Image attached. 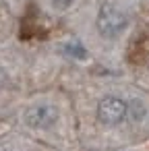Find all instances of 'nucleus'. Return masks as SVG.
Instances as JSON below:
<instances>
[{
  "mask_svg": "<svg viewBox=\"0 0 149 151\" xmlns=\"http://www.w3.org/2000/svg\"><path fill=\"white\" fill-rule=\"evenodd\" d=\"M66 52H71L75 58H85V48H83L77 40H73V42L66 44Z\"/></svg>",
  "mask_w": 149,
  "mask_h": 151,
  "instance_id": "obj_4",
  "label": "nucleus"
},
{
  "mask_svg": "<svg viewBox=\"0 0 149 151\" xmlns=\"http://www.w3.org/2000/svg\"><path fill=\"white\" fill-rule=\"evenodd\" d=\"M52 4H54L58 11H62V9H68V6L73 4V0H52Z\"/></svg>",
  "mask_w": 149,
  "mask_h": 151,
  "instance_id": "obj_5",
  "label": "nucleus"
},
{
  "mask_svg": "<svg viewBox=\"0 0 149 151\" xmlns=\"http://www.w3.org/2000/svg\"><path fill=\"white\" fill-rule=\"evenodd\" d=\"M56 118H58V112L50 104H40L25 112V122L33 128H48L56 122Z\"/></svg>",
  "mask_w": 149,
  "mask_h": 151,
  "instance_id": "obj_3",
  "label": "nucleus"
},
{
  "mask_svg": "<svg viewBox=\"0 0 149 151\" xmlns=\"http://www.w3.org/2000/svg\"><path fill=\"white\" fill-rule=\"evenodd\" d=\"M128 25V19L124 15V11L114 4V2H106L101 9H99V15H97V29L104 37L108 40H114L118 37Z\"/></svg>",
  "mask_w": 149,
  "mask_h": 151,
  "instance_id": "obj_1",
  "label": "nucleus"
},
{
  "mask_svg": "<svg viewBox=\"0 0 149 151\" xmlns=\"http://www.w3.org/2000/svg\"><path fill=\"white\" fill-rule=\"evenodd\" d=\"M128 106L120 97H104L97 106V120L101 124H118L124 120Z\"/></svg>",
  "mask_w": 149,
  "mask_h": 151,
  "instance_id": "obj_2",
  "label": "nucleus"
}]
</instances>
